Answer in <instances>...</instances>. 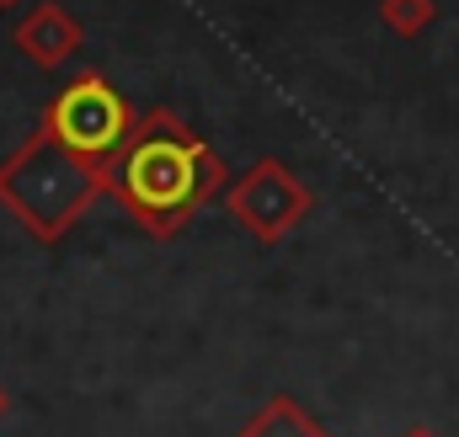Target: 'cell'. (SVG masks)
Returning <instances> with one entry per match:
<instances>
[{
    "mask_svg": "<svg viewBox=\"0 0 459 437\" xmlns=\"http://www.w3.org/2000/svg\"><path fill=\"white\" fill-rule=\"evenodd\" d=\"M102 193L150 235H177L209 198L225 193V160L177 112L155 107L102 166Z\"/></svg>",
    "mask_w": 459,
    "mask_h": 437,
    "instance_id": "obj_1",
    "label": "cell"
},
{
    "mask_svg": "<svg viewBox=\"0 0 459 437\" xmlns=\"http://www.w3.org/2000/svg\"><path fill=\"white\" fill-rule=\"evenodd\" d=\"M102 193V166L75 160L43 128L0 166V203L22 218L38 240H59Z\"/></svg>",
    "mask_w": 459,
    "mask_h": 437,
    "instance_id": "obj_2",
    "label": "cell"
},
{
    "mask_svg": "<svg viewBox=\"0 0 459 437\" xmlns=\"http://www.w3.org/2000/svg\"><path fill=\"white\" fill-rule=\"evenodd\" d=\"M43 133L54 144H65L75 160L86 166H108L123 139L134 133V107L123 102V91H113L102 75H75L43 112Z\"/></svg>",
    "mask_w": 459,
    "mask_h": 437,
    "instance_id": "obj_3",
    "label": "cell"
},
{
    "mask_svg": "<svg viewBox=\"0 0 459 437\" xmlns=\"http://www.w3.org/2000/svg\"><path fill=\"white\" fill-rule=\"evenodd\" d=\"M225 203H230V214L240 218L251 235H262V240H283L299 218L310 214L305 182H294L278 160H262L256 171H246L225 193Z\"/></svg>",
    "mask_w": 459,
    "mask_h": 437,
    "instance_id": "obj_4",
    "label": "cell"
},
{
    "mask_svg": "<svg viewBox=\"0 0 459 437\" xmlns=\"http://www.w3.org/2000/svg\"><path fill=\"white\" fill-rule=\"evenodd\" d=\"M16 48L32 64H65L81 48V21L65 5H38L27 21H16Z\"/></svg>",
    "mask_w": 459,
    "mask_h": 437,
    "instance_id": "obj_5",
    "label": "cell"
},
{
    "mask_svg": "<svg viewBox=\"0 0 459 437\" xmlns=\"http://www.w3.org/2000/svg\"><path fill=\"white\" fill-rule=\"evenodd\" d=\"M240 437H321V427H316L289 395H278V400H267V406L240 427Z\"/></svg>",
    "mask_w": 459,
    "mask_h": 437,
    "instance_id": "obj_6",
    "label": "cell"
},
{
    "mask_svg": "<svg viewBox=\"0 0 459 437\" xmlns=\"http://www.w3.org/2000/svg\"><path fill=\"white\" fill-rule=\"evenodd\" d=\"M379 16H385L401 38H417V32L433 21V0H385V5H379Z\"/></svg>",
    "mask_w": 459,
    "mask_h": 437,
    "instance_id": "obj_7",
    "label": "cell"
},
{
    "mask_svg": "<svg viewBox=\"0 0 459 437\" xmlns=\"http://www.w3.org/2000/svg\"><path fill=\"white\" fill-rule=\"evenodd\" d=\"M0 416H5V390H0Z\"/></svg>",
    "mask_w": 459,
    "mask_h": 437,
    "instance_id": "obj_8",
    "label": "cell"
},
{
    "mask_svg": "<svg viewBox=\"0 0 459 437\" xmlns=\"http://www.w3.org/2000/svg\"><path fill=\"white\" fill-rule=\"evenodd\" d=\"M411 437H428V433H411Z\"/></svg>",
    "mask_w": 459,
    "mask_h": 437,
    "instance_id": "obj_9",
    "label": "cell"
}]
</instances>
